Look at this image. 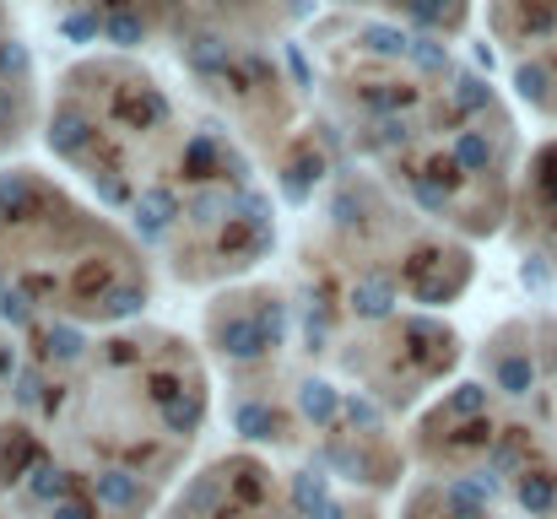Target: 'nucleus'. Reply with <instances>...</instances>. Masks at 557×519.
Segmentation results:
<instances>
[{
	"mask_svg": "<svg viewBox=\"0 0 557 519\" xmlns=\"http://www.w3.org/2000/svg\"><path fill=\"white\" fill-rule=\"evenodd\" d=\"M44 120V103H38V76H33V54L16 33V16L11 5L0 0V169L5 158L27 141V131Z\"/></svg>",
	"mask_w": 557,
	"mask_h": 519,
	"instance_id": "obj_11",
	"label": "nucleus"
},
{
	"mask_svg": "<svg viewBox=\"0 0 557 519\" xmlns=\"http://www.w3.org/2000/svg\"><path fill=\"white\" fill-rule=\"evenodd\" d=\"M158 519H304V466L282 471L260 449L206 460Z\"/></svg>",
	"mask_w": 557,
	"mask_h": 519,
	"instance_id": "obj_8",
	"label": "nucleus"
},
{
	"mask_svg": "<svg viewBox=\"0 0 557 519\" xmlns=\"http://www.w3.org/2000/svg\"><path fill=\"white\" fill-rule=\"evenodd\" d=\"M44 147L180 287L222 293L276 249V200L260 163L136 54L71 60L44 109Z\"/></svg>",
	"mask_w": 557,
	"mask_h": 519,
	"instance_id": "obj_2",
	"label": "nucleus"
},
{
	"mask_svg": "<svg viewBox=\"0 0 557 519\" xmlns=\"http://www.w3.org/2000/svg\"><path fill=\"white\" fill-rule=\"evenodd\" d=\"M158 260L98 200L38 163L0 169V320L33 331H109L152 309Z\"/></svg>",
	"mask_w": 557,
	"mask_h": 519,
	"instance_id": "obj_4",
	"label": "nucleus"
},
{
	"mask_svg": "<svg viewBox=\"0 0 557 519\" xmlns=\"http://www.w3.org/2000/svg\"><path fill=\"white\" fill-rule=\"evenodd\" d=\"M406 455L422 477H449L487 498H509L531 519H557V460L536 422L493 384H455L428 400L406 433Z\"/></svg>",
	"mask_w": 557,
	"mask_h": 519,
	"instance_id": "obj_7",
	"label": "nucleus"
},
{
	"mask_svg": "<svg viewBox=\"0 0 557 519\" xmlns=\"http://www.w3.org/2000/svg\"><path fill=\"white\" fill-rule=\"evenodd\" d=\"M304 60L331 131L411 211L455 238L515 222L525 169L515 114L449 38L331 11L309 22Z\"/></svg>",
	"mask_w": 557,
	"mask_h": 519,
	"instance_id": "obj_3",
	"label": "nucleus"
},
{
	"mask_svg": "<svg viewBox=\"0 0 557 519\" xmlns=\"http://www.w3.org/2000/svg\"><path fill=\"white\" fill-rule=\"evenodd\" d=\"M482 16L509 60L515 92L557 125V0H482Z\"/></svg>",
	"mask_w": 557,
	"mask_h": 519,
	"instance_id": "obj_9",
	"label": "nucleus"
},
{
	"mask_svg": "<svg viewBox=\"0 0 557 519\" xmlns=\"http://www.w3.org/2000/svg\"><path fill=\"white\" fill-rule=\"evenodd\" d=\"M400 519H515L498 509V498L466 487V482H449V477H411L406 482V498H400Z\"/></svg>",
	"mask_w": 557,
	"mask_h": 519,
	"instance_id": "obj_14",
	"label": "nucleus"
},
{
	"mask_svg": "<svg viewBox=\"0 0 557 519\" xmlns=\"http://www.w3.org/2000/svg\"><path fill=\"white\" fill-rule=\"evenodd\" d=\"M174 54L189 71L200 103L244 141V152L276 178L287 200H314L331 178V120L309 114L314 82H298L276 44H249L227 33L185 27Z\"/></svg>",
	"mask_w": 557,
	"mask_h": 519,
	"instance_id": "obj_6",
	"label": "nucleus"
},
{
	"mask_svg": "<svg viewBox=\"0 0 557 519\" xmlns=\"http://www.w3.org/2000/svg\"><path fill=\"white\" fill-rule=\"evenodd\" d=\"M304 16V0H195L189 27L249 38V44H282V33Z\"/></svg>",
	"mask_w": 557,
	"mask_h": 519,
	"instance_id": "obj_12",
	"label": "nucleus"
},
{
	"mask_svg": "<svg viewBox=\"0 0 557 519\" xmlns=\"http://www.w3.org/2000/svg\"><path fill=\"white\" fill-rule=\"evenodd\" d=\"M476 260L466 238L411 211L373 173H336L298 238V320H379L449 309Z\"/></svg>",
	"mask_w": 557,
	"mask_h": 519,
	"instance_id": "obj_5",
	"label": "nucleus"
},
{
	"mask_svg": "<svg viewBox=\"0 0 557 519\" xmlns=\"http://www.w3.org/2000/svg\"><path fill=\"white\" fill-rule=\"evenodd\" d=\"M211 422V362L185 331H33L0 422L11 519H158Z\"/></svg>",
	"mask_w": 557,
	"mask_h": 519,
	"instance_id": "obj_1",
	"label": "nucleus"
},
{
	"mask_svg": "<svg viewBox=\"0 0 557 519\" xmlns=\"http://www.w3.org/2000/svg\"><path fill=\"white\" fill-rule=\"evenodd\" d=\"M44 5L49 16H60L65 33L120 49V54H136L141 44H158V38L174 44L195 11V0H44Z\"/></svg>",
	"mask_w": 557,
	"mask_h": 519,
	"instance_id": "obj_10",
	"label": "nucleus"
},
{
	"mask_svg": "<svg viewBox=\"0 0 557 519\" xmlns=\"http://www.w3.org/2000/svg\"><path fill=\"white\" fill-rule=\"evenodd\" d=\"M325 5L347 11V16L395 22V27H411V33H433V38H460L471 27L476 0H325Z\"/></svg>",
	"mask_w": 557,
	"mask_h": 519,
	"instance_id": "obj_13",
	"label": "nucleus"
},
{
	"mask_svg": "<svg viewBox=\"0 0 557 519\" xmlns=\"http://www.w3.org/2000/svg\"><path fill=\"white\" fill-rule=\"evenodd\" d=\"M16 373H22V336H16L11 325H0V422H5V411H11Z\"/></svg>",
	"mask_w": 557,
	"mask_h": 519,
	"instance_id": "obj_15",
	"label": "nucleus"
},
{
	"mask_svg": "<svg viewBox=\"0 0 557 519\" xmlns=\"http://www.w3.org/2000/svg\"><path fill=\"white\" fill-rule=\"evenodd\" d=\"M0 519H11V515H5V509H0Z\"/></svg>",
	"mask_w": 557,
	"mask_h": 519,
	"instance_id": "obj_16",
	"label": "nucleus"
}]
</instances>
